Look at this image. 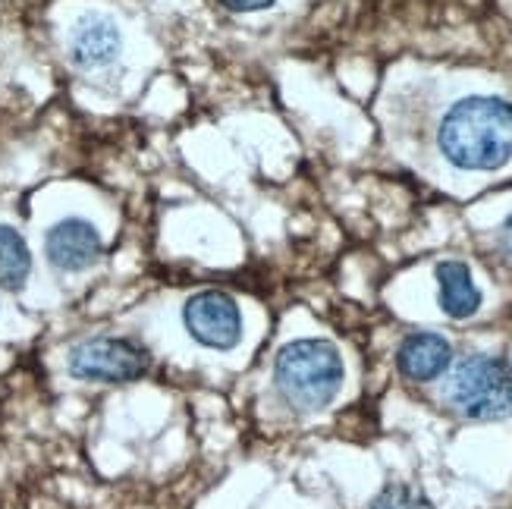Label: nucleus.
Masks as SVG:
<instances>
[{
  "label": "nucleus",
  "instance_id": "f257e3e1",
  "mask_svg": "<svg viewBox=\"0 0 512 509\" xmlns=\"http://www.w3.org/2000/svg\"><path fill=\"white\" fill-rule=\"evenodd\" d=\"M437 148L456 170H500L512 161V101L497 95L456 101L437 126Z\"/></svg>",
  "mask_w": 512,
  "mask_h": 509
},
{
  "label": "nucleus",
  "instance_id": "f03ea898",
  "mask_svg": "<svg viewBox=\"0 0 512 509\" xmlns=\"http://www.w3.org/2000/svg\"><path fill=\"white\" fill-rule=\"evenodd\" d=\"M346 378L340 349L327 340H293L277 352L274 381L283 400L299 412H318L337 400Z\"/></svg>",
  "mask_w": 512,
  "mask_h": 509
},
{
  "label": "nucleus",
  "instance_id": "7ed1b4c3",
  "mask_svg": "<svg viewBox=\"0 0 512 509\" xmlns=\"http://www.w3.org/2000/svg\"><path fill=\"white\" fill-rule=\"evenodd\" d=\"M447 406L472 422H503L512 418V359L469 356L462 359L443 387Z\"/></svg>",
  "mask_w": 512,
  "mask_h": 509
},
{
  "label": "nucleus",
  "instance_id": "20e7f679",
  "mask_svg": "<svg viewBox=\"0 0 512 509\" xmlns=\"http://www.w3.org/2000/svg\"><path fill=\"white\" fill-rule=\"evenodd\" d=\"M73 378L92 384H129L148 371V352L126 337H92L70 349L66 359Z\"/></svg>",
  "mask_w": 512,
  "mask_h": 509
},
{
  "label": "nucleus",
  "instance_id": "39448f33",
  "mask_svg": "<svg viewBox=\"0 0 512 509\" xmlns=\"http://www.w3.org/2000/svg\"><path fill=\"white\" fill-rule=\"evenodd\" d=\"M183 321L189 334L208 349H233L242 337L239 305L220 290L195 293L183 308Z\"/></svg>",
  "mask_w": 512,
  "mask_h": 509
},
{
  "label": "nucleus",
  "instance_id": "423d86ee",
  "mask_svg": "<svg viewBox=\"0 0 512 509\" xmlns=\"http://www.w3.org/2000/svg\"><path fill=\"white\" fill-rule=\"evenodd\" d=\"M104 252L101 233L82 217H66L44 236V255L63 274H79L98 264Z\"/></svg>",
  "mask_w": 512,
  "mask_h": 509
},
{
  "label": "nucleus",
  "instance_id": "0eeeda50",
  "mask_svg": "<svg viewBox=\"0 0 512 509\" xmlns=\"http://www.w3.org/2000/svg\"><path fill=\"white\" fill-rule=\"evenodd\" d=\"M120 29L114 19H107L101 13H88L79 19V26L70 35V60L79 70H104L117 60L120 54Z\"/></svg>",
  "mask_w": 512,
  "mask_h": 509
},
{
  "label": "nucleus",
  "instance_id": "6e6552de",
  "mask_svg": "<svg viewBox=\"0 0 512 509\" xmlns=\"http://www.w3.org/2000/svg\"><path fill=\"white\" fill-rule=\"evenodd\" d=\"M453 362V346L440 334H409L396 349V368L415 384L437 381Z\"/></svg>",
  "mask_w": 512,
  "mask_h": 509
},
{
  "label": "nucleus",
  "instance_id": "1a4fd4ad",
  "mask_svg": "<svg viewBox=\"0 0 512 509\" xmlns=\"http://www.w3.org/2000/svg\"><path fill=\"white\" fill-rule=\"evenodd\" d=\"M437 299H440V308L443 315H450L453 321H465L478 315L481 308V290L478 283L469 271V264L465 261H440L437 264Z\"/></svg>",
  "mask_w": 512,
  "mask_h": 509
},
{
  "label": "nucleus",
  "instance_id": "9d476101",
  "mask_svg": "<svg viewBox=\"0 0 512 509\" xmlns=\"http://www.w3.org/2000/svg\"><path fill=\"white\" fill-rule=\"evenodd\" d=\"M32 274V252L13 227L0 224V286L22 290Z\"/></svg>",
  "mask_w": 512,
  "mask_h": 509
},
{
  "label": "nucleus",
  "instance_id": "9b49d317",
  "mask_svg": "<svg viewBox=\"0 0 512 509\" xmlns=\"http://www.w3.org/2000/svg\"><path fill=\"white\" fill-rule=\"evenodd\" d=\"M368 509H437L428 494H421L412 484H387V488L371 500Z\"/></svg>",
  "mask_w": 512,
  "mask_h": 509
},
{
  "label": "nucleus",
  "instance_id": "f8f14e48",
  "mask_svg": "<svg viewBox=\"0 0 512 509\" xmlns=\"http://www.w3.org/2000/svg\"><path fill=\"white\" fill-rule=\"evenodd\" d=\"M227 10L233 13H258V10H267V7H274L277 0H220Z\"/></svg>",
  "mask_w": 512,
  "mask_h": 509
},
{
  "label": "nucleus",
  "instance_id": "ddd939ff",
  "mask_svg": "<svg viewBox=\"0 0 512 509\" xmlns=\"http://www.w3.org/2000/svg\"><path fill=\"white\" fill-rule=\"evenodd\" d=\"M497 246H500L503 258L512 261V214L503 220V227H500V233H497Z\"/></svg>",
  "mask_w": 512,
  "mask_h": 509
}]
</instances>
